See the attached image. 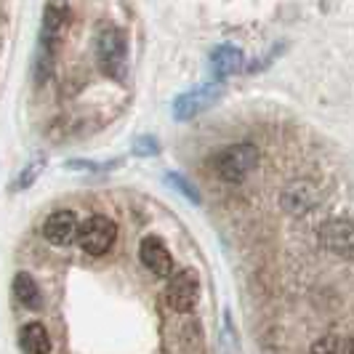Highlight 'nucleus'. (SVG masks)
<instances>
[{
	"label": "nucleus",
	"instance_id": "1",
	"mask_svg": "<svg viewBox=\"0 0 354 354\" xmlns=\"http://www.w3.org/2000/svg\"><path fill=\"white\" fill-rule=\"evenodd\" d=\"M93 53H96L99 70L104 72L106 77L123 80L125 70H128V43L118 27H112V24L99 27V32L93 37Z\"/></svg>",
	"mask_w": 354,
	"mask_h": 354
},
{
	"label": "nucleus",
	"instance_id": "2",
	"mask_svg": "<svg viewBox=\"0 0 354 354\" xmlns=\"http://www.w3.org/2000/svg\"><path fill=\"white\" fill-rule=\"evenodd\" d=\"M67 19H70V6H67V0H46L43 24H40V64H37L40 80H46L48 72H51L53 51H56L59 40L64 35Z\"/></svg>",
	"mask_w": 354,
	"mask_h": 354
},
{
	"label": "nucleus",
	"instance_id": "3",
	"mask_svg": "<svg viewBox=\"0 0 354 354\" xmlns=\"http://www.w3.org/2000/svg\"><path fill=\"white\" fill-rule=\"evenodd\" d=\"M259 165V149L253 144H232L216 152L213 158V171L221 181L237 184L248 176L250 171Z\"/></svg>",
	"mask_w": 354,
	"mask_h": 354
},
{
	"label": "nucleus",
	"instance_id": "4",
	"mask_svg": "<svg viewBox=\"0 0 354 354\" xmlns=\"http://www.w3.org/2000/svg\"><path fill=\"white\" fill-rule=\"evenodd\" d=\"M75 240L80 243V248L86 250L88 256H104L118 240V227L106 216H91L77 227Z\"/></svg>",
	"mask_w": 354,
	"mask_h": 354
},
{
	"label": "nucleus",
	"instance_id": "5",
	"mask_svg": "<svg viewBox=\"0 0 354 354\" xmlns=\"http://www.w3.org/2000/svg\"><path fill=\"white\" fill-rule=\"evenodd\" d=\"M200 299V277L195 269H178L165 288V304L174 312H192Z\"/></svg>",
	"mask_w": 354,
	"mask_h": 354
},
{
	"label": "nucleus",
	"instance_id": "6",
	"mask_svg": "<svg viewBox=\"0 0 354 354\" xmlns=\"http://www.w3.org/2000/svg\"><path fill=\"white\" fill-rule=\"evenodd\" d=\"M221 99V86L218 83H203L195 86L187 93H181L176 102H174V118L176 120H192L200 112H205L208 106H213Z\"/></svg>",
	"mask_w": 354,
	"mask_h": 354
},
{
	"label": "nucleus",
	"instance_id": "7",
	"mask_svg": "<svg viewBox=\"0 0 354 354\" xmlns=\"http://www.w3.org/2000/svg\"><path fill=\"white\" fill-rule=\"evenodd\" d=\"M139 261L152 274H158V277L174 274V256H171V250L165 248V243L160 237H155V234L144 237L142 243H139Z\"/></svg>",
	"mask_w": 354,
	"mask_h": 354
},
{
	"label": "nucleus",
	"instance_id": "8",
	"mask_svg": "<svg viewBox=\"0 0 354 354\" xmlns=\"http://www.w3.org/2000/svg\"><path fill=\"white\" fill-rule=\"evenodd\" d=\"M319 243L322 248H328L330 253H338V256H352V245H354V237H352V221L349 218H333L328 224H322L319 230Z\"/></svg>",
	"mask_w": 354,
	"mask_h": 354
},
{
	"label": "nucleus",
	"instance_id": "9",
	"mask_svg": "<svg viewBox=\"0 0 354 354\" xmlns=\"http://www.w3.org/2000/svg\"><path fill=\"white\" fill-rule=\"evenodd\" d=\"M77 227L80 221L72 211H53L43 224V234L51 245H70L77 234Z\"/></svg>",
	"mask_w": 354,
	"mask_h": 354
},
{
	"label": "nucleus",
	"instance_id": "10",
	"mask_svg": "<svg viewBox=\"0 0 354 354\" xmlns=\"http://www.w3.org/2000/svg\"><path fill=\"white\" fill-rule=\"evenodd\" d=\"M240 67H243V53H240V48H234V46H218V48H213L211 70L216 75V80H224V77H230L234 72H240Z\"/></svg>",
	"mask_w": 354,
	"mask_h": 354
},
{
	"label": "nucleus",
	"instance_id": "11",
	"mask_svg": "<svg viewBox=\"0 0 354 354\" xmlns=\"http://www.w3.org/2000/svg\"><path fill=\"white\" fill-rule=\"evenodd\" d=\"M19 346L24 354H48L51 352V338L40 322H27L19 330Z\"/></svg>",
	"mask_w": 354,
	"mask_h": 354
},
{
	"label": "nucleus",
	"instance_id": "12",
	"mask_svg": "<svg viewBox=\"0 0 354 354\" xmlns=\"http://www.w3.org/2000/svg\"><path fill=\"white\" fill-rule=\"evenodd\" d=\"M283 205L288 213H304L309 211L312 205H315V192H312V187L306 184V181H299V184H293V187H288L283 195Z\"/></svg>",
	"mask_w": 354,
	"mask_h": 354
},
{
	"label": "nucleus",
	"instance_id": "13",
	"mask_svg": "<svg viewBox=\"0 0 354 354\" xmlns=\"http://www.w3.org/2000/svg\"><path fill=\"white\" fill-rule=\"evenodd\" d=\"M14 296L21 306L27 309H37L40 306V290H37V283L27 274V272H19L14 277Z\"/></svg>",
	"mask_w": 354,
	"mask_h": 354
},
{
	"label": "nucleus",
	"instance_id": "14",
	"mask_svg": "<svg viewBox=\"0 0 354 354\" xmlns=\"http://www.w3.org/2000/svg\"><path fill=\"white\" fill-rule=\"evenodd\" d=\"M309 354H352V341L330 333V336H322L319 341H315Z\"/></svg>",
	"mask_w": 354,
	"mask_h": 354
},
{
	"label": "nucleus",
	"instance_id": "15",
	"mask_svg": "<svg viewBox=\"0 0 354 354\" xmlns=\"http://www.w3.org/2000/svg\"><path fill=\"white\" fill-rule=\"evenodd\" d=\"M168 181H171V184H174V187H176V189L184 197H189L192 203H200V195H197V189L192 187V184H189V181H187V178H181L178 174H168Z\"/></svg>",
	"mask_w": 354,
	"mask_h": 354
},
{
	"label": "nucleus",
	"instance_id": "16",
	"mask_svg": "<svg viewBox=\"0 0 354 354\" xmlns=\"http://www.w3.org/2000/svg\"><path fill=\"white\" fill-rule=\"evenodd\" d=\"M133 152L136 155H155L158 152V142L152 136H144V139H139V142L133 144Z\"/></svg>",
	"mask_w": 354,
	"mask_h": 354
},
{
	"label": "nucleus",
	"instance_id": "17",
	"mask_svg": "<svg viewBox=\"0 0 354 354\" xmlns=\"http://www.w3.org/2000/svg\"><path fill=\"white\" fill-rule=\"evenodd\" d=\"M43 165H46V160H37V162H32L24 174H21V181H19V187H30V181H32V176H37L40 171H43Z\"/></svg>",
	"mask_w": 354,
	"mask_h": 354
}]
</instances>
